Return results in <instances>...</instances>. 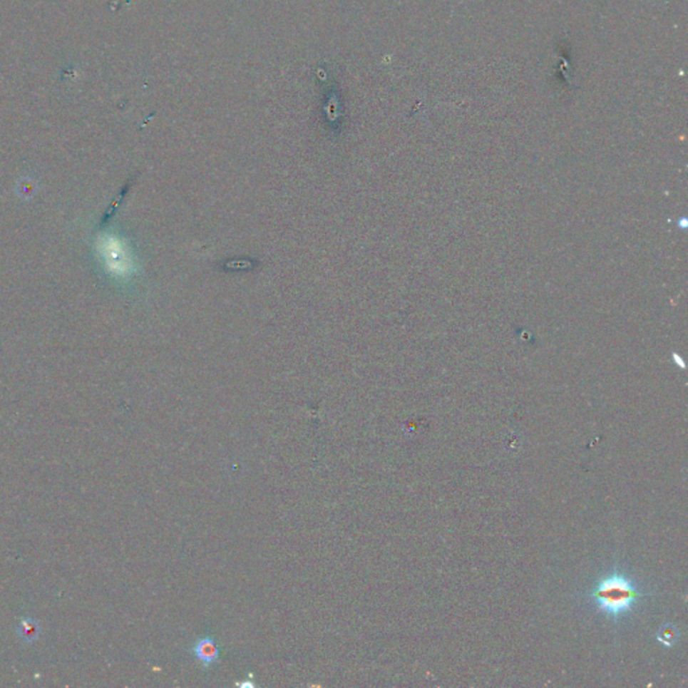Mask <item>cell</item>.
<instances>
[{"label": "cell", "instance_id": "6da1fadb", "mask_svg": "<svg viewBox=\"0 0 688 688\" xmlns=\"http://www.w3.org/2000/svg\"><path fill=\"white\" fill-rule=\"evenodd\" d=\"M645 593L628 573L609 572L595 583L589 598L605 617L620 621L633 613Z\"/></svg>", "mask_w": 688, "mask_h": 688}, {"label": "cell", "instance_id": "7a4b0ae2", "mask_svg": "<svg viewBox=\"0 0 688 688\" xmlns=\"http://www.w3.org/2000/svg\"><path fill=\"white\" fill-rule=\"evenodd\" d=\"M191 652L205 668H209L211 665L215 664L220 660V654H221L218 644L211 636L199 639L198 642L194 644Z\"/></svg>", "mask_w": 688, "mask_h": 688}, {"label": "cell", "instance_id": "3957f363", "mask_svg": "<svg viewBox=\"0 0 688 688\" xmlns=\"http://www.w3.org/2000/svg\"><path fill=\"white\" fill-rule=\"evenodd\" d=\"M657 640L665 647H672L677 640V632L672 625H664L657 633Z\"/></svg>", "mask_w": 688, "mask_h": 688}, {"label": "cell", "instance_id": "277c9868", "mask_svg": "<svg viewBox=\"0 0 688 688\" xmlns=\"http://www.w3.org/2000/svg\"><path fill=\"white\" fill-rule=\"evenodd\" d=\"M227 267L232 269H247L252 268L253 264H252V261H246V260L241 261V260H238V261H230V262L227 264Z\"/></svg>", "mask_w": 688, "mask_h": 688}]
</instances>
